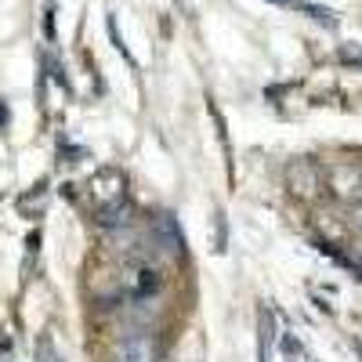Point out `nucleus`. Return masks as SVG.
<instances>
[{
    "mask_svg": "<svg viewBox=\"0 0 362 362\" xmlns=\"http://www.w3.org/2000/svg\"><path fill=\"white\" fill-rule=\"evenodd\" d=\"M160 272L156 264H148V261H134L127 264L124 272H119V293H127L131 300H145V297H153L160 290Z\"/></svg>",
    "mask_w": 362,
    "mask_h": 362,
    "instance_id": "obj_1",
    "label": "nucleus"
},
{
    "mask_svg": "<svg viewBox=\"0 0 362 362\" xmlns=\"http://www.w3.org/2000/svg\"><path fill=\"white\" fill-rule=\"evenodd\" d=\"M87 199L95 210H109L116 203H124V174L119 170H98L87 181Z\"/></svg>",
    "mask_w": 362,
    "mask_h": 362,
    "instance_id": "obj_2",
    "label": "nucleus"
},
{
    "mask_svg": "<svg viewBox=\"0 0 362 362\" xmlns=\"http://www.w3.org/2000/svg\"><path fill=\"white\" fill-rule=\"evenodd\" d=\"M116 362H160V337L156 334H127L116 344Z\"/></svg>",
    "mask_w": 362,
    "mask_h": 362,
    "instance_id": "obj_3",
    "label": "nucleus"
},
{
    "mask_svg": "<svg viewBox=\"0 0 362 362\" xmlns=\"http://www.w3.org/2000/svg\"><path fill=\"white\" fill-rule=\"evenodd\" d=\"M272 344H276V319L264 308L261 312V337H257V358L261 362H272Z\"/></svg>",
    "mask_w": 362,
    "mask_h": 362,
    "instance_id": "obj_4",
    "label": "nucleus"
},
{
    "mask_svg": "<svg viewBox=\"0 0 362 362\" xmlns=\"http://www.w3.org/2000/svg\"><path fill=\"white\" fill-rule=\"evenodd\" d=\"M156 232H160V239L167 243V250L181 254V247H185V239H181V232H177V221H174L170 214H156Z\"/></svg>",
    "mask_w": 362,
    "mask_h": 362,
    "instance_id": "obj_5",
    "label": "nucleus"
},
{
    "mask_svg": "<svg viewBox=\"0 0 362 362\" xmlns=\"http://www.w3.org/2000/svg\"><path fill=\"white\" fill-rule=\"evenodd\" d=\"M293 4H297V0H293ZM297 8H300V11H308V15H312V18H319V22H326V25H337V15L329 11V8H319V4H305V0H300Z\"/></svg>",
    "mask_w": 362,
    "mask_h": 362,
    "instance_id": "obj_6",
    "label": "nucleus"
},
{
    "mask_svg": "<svg viewBox=\"0 0 362 362\" xmlns=\"http://www.w3.org/2000/svg\"><path fill=\"white\" fill-rule=\"evenodd\" d=\"M37 362H62V358H58V351H54V344H51L47 337L37 341Z\"/></svg>",
    "mask_w": 362,
    "mask_h": 362,
    "instance_id": "obj_7",
    "label": "nucleus"
},
{
    "mask_svg": "<svg viewBox=\"0 0 362 362\" xmlns=\"http://www.w3.org/2000/svg\"><path fill=\"white\" fill-rule=\"evenodd\" d=\"M109 37H112V44H116L119 51H124V58H127V62H134V58H131V51L124 47V40H119V29H116V18H109Z\"/></svg>",
    "mask_w": 362,
    "mask_h": 362,
    "instance_id": "obj_8",
    "label": "nucleus"
},
{
    "mask_svg": "<svg viewBox=\"0 0 362 362\" xmlns=\"http://www.w3.org/2000/svg\"><path fill=\"white\" fill-rule=\"evenodd\" d=\"M355 225H358V228H362V206H358V210H355Z\"/></svg>",
    "mask_w": 362,
    "mask_h": 362,
    "instance_id": "obj_9",
    "label": "nucleus"
},
{
    "mask_svg": "<svg viewBox=\"0 0 362 362\" xmlns=\"http://www.w3.org/2000/svg\"><path fill=\"white\" fill-rule=\"evenodd\" d=\"M272 4H293V0H272Z\"/></svg>",
    "mask_w": 362,
    "mask_h": 362,
    "instance_id": "obj_10",
    "label": "nucleus"
},
{
    "mask_svg": "<svg viewBox=\"0 0 362 362\" xmlns=\"http://www.w3.org/2000/svg\"><path fill=\"white\" fill-rule=\"evenodd\" d=\"M0 119H4V105H0Z\"/></svg>",
    "mask_w": 362,
    "mask_h": 362,
    "instance_id": "obj_11",
    "label": "nucleus"
}]
</instances>
